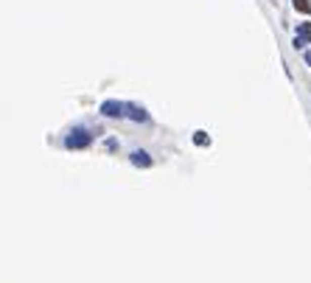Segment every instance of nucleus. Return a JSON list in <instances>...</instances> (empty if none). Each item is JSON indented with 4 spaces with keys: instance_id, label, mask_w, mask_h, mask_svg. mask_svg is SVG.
Here are the masks:
<instances>
[{
    "instance_id": "f257e3e1",
    "label": "nucleus",
    "mask_w": 311,
    "mask_h": 283,
    "mask_svg": "<svg viewBox=\"0 0 311 283\" xmlns=\"http://www.w3.org/2000/svg\"><path fill=\"white\" fill-rule=\"evenodd\" d=\"M93 135L87 132V129H73V132L65 138V146L67 149H84V146H90Z\"/></svg>"
},
{
    "instance_id": "f03ea898",
    "label": "nucleus",
    "mask_w": 311,
    "mask_h": 283,
    "mask_svg": "<svg viewBox=\"0 0 311 283\" xmlns=\"http://www.w3.org/2000/svg\"><path fill=\"white\" fill-rule=\"evenodd\" d=\"M305 43H311V23L297 25V36H294V48H303Z\"/></svg>"
},
{
    "instance_id": "6e6552de",
    "label": "nucleus",
    "mask_w": 311,
    "mask_h": 283,
    "mask_svg": "<svg viewBox=\"0 0 311 283\" xmlns=\"http://www.w3.org/2000/svg\"><path fill=\"white\" fill-rule=\"evenodd\" d=\"M305 62H308V65H311V54H305Z\"/></svg>"
},
{
    "instance_id": "423d86ee",
    "label": "nucleus",
    "mask_w": 311,
    "mask_h": 283,
    "mask_svg": "<svg viewBox=\"0 0 311 283\" xmlns=\"http://www.w3.org/2000/svg\"><path fill=\"white\" fill-rule=\"evenodd\" d=\"M294 9H297V12H303V14H308L311 12V3H308V0H294Z\"/></svg>"
},
{
    "instance_id": "39448f33",
    "label": "nucleus",
    "mask_w": 311,
    "mask_h": 283,
    "mask_svg": "<svg viewBox=\"0 0 311 283\" xmlns=\"http://www.w3.org/2000/svg\"><path fill=\"white\" fill-rule=\"evenodd\" d=\"M132 163H135V166H141V169H149V166H152V157H149L146 151L138 149V151H132Z\"/></svg>"
},
{
    "instance_id": "20e7f679",
    "label": "nucleus",
    "mask_w": 311,
    "mask_h": 283,
    "mask_svg": "<svg viewBox=\"0 0 311 283\" xmlns=\"http://www.w3.org/2000/svg\"><path fill=\"white\" fill-rule=\"evenodd\" d=\"M123 115H129V118H135V120H141V124H146V120H149L146 109H143V107H135V104H123Z\"/></svg>"
},
{
    "instance_id": "7ed1b4c3",
    "label": "nucleus",
    "mask_w": 311,
    "mask_h": 283,
    "mask_svg": "<svg viewBox=\"0 0 311 283\" xmlns=\"http://www.w3.org/2000/svg\"><path fill=\"white\" fill-rule=\"evenodd\" d=\"M101 112L107 115V118H121V115H123V104L121 101H104L101 104Z\"/></svg>"
},
{
    "instance_id": "0eeeda50",
    "label": "nucleus",
    "mask_w": 311,
    "mask_h": 283,
    "mask_svg": "<svg viewBox=\"0 0 311 283\" xmlns=\"http://www.w3.org/2000/svg\"><path fill=\"white\" fill-rule=\"evenodd\" d=\"M194 143H196V146H205V143H210V138H207L205 132H196V135H194Z\"/></svg>"
}]
</instances>
